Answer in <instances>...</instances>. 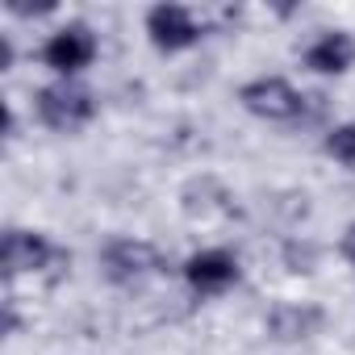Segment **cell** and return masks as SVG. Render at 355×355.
Returning a JSON list of instances; mask_svg holds the SVG:
<instances>
[{
  "label": "cell",
  "instance_id": "obj_6",
  "mask_svg": "<svg viewBox=\"0 0 355 355\" xmlns=\"http://www.w3.org/2000/svg\"><path fill=\"white\" fill-rule=\"evenodd\" d=\"M146 34H150V42L159 46V51H184V46H193L197 38H201V26L193 21V13L184 9V5H155L150 13H146Z\"/></svg>",
  "mask_w": 355,
  "mask_h": 355
},
{
  "label": "cell",
  "instance_id": "obj_3",
  "mask_svg": "<svg viewBox=\"0 0 355 355\" xmlns=\"http://www.w3.org/2000/svg\"><path fill=\"white\" fill-rule=\"evenodd\" d=\"M163 272V255L142 239H113L105 247V276L113 284H142L146 276Z\"/></svg>",
  "mask_w": 355,
  "mask_h": 355
},
{
  "label": "cell",
  "instance_id": "obj_2",
  "mask_svg": "<svg viewBox=\"0 0 355 355\" xmlns=\"http://www.w3.org/2000/svg\"><path fill=\"white\" fill-rule=\"evenodd\" d=\"M239 101H243V109H247V113L268 117V121H293V117H301V113H305V96H301L288 80H280V76L251 80V84L239 92Z\"/></svg>",
  "mask_w": 355,
  "mask_h": 355
},
{
  "label": "cell",
  "instance_id": "obj_5",
  "mask_svg": "<svg viewBox=\"0 0 355 355\" xmlns=\"http://www.w3.org/2000/svg\"><path fill=\"white\" fill-rule=\"evenodd\" d=\"M63 255L55 251V243L46 234H30V230H9L5 247H0V263L5 276H21V272H42L51 263H59Z\"/></svg>",
  "mask_w": 355,
  "mask_h": 355
},
{
  "label": "cell",
  "instance_id": "obj_11",
  "mask_svg": "<svg viewBox=\"0 0 355 355\" xmlns=\"http://www.w3.org/2000/svg\"><path fill=\"white\" fill-rule=\"evenodd\" d=\"M288 263H293V272H309V263H313V247H288Z\"/></svg>",
  "mask_w": 355,
  "mask_h": 355
},
{
  "label": "cell",
  "instance_id": "obj_9",
  "mask_svg": "<svg viewBox=\"0 0 355 355\" xmlns=\"http://www.w3.org/2000/svg\"><path fill=\"white\" fill-rule=\"evenodd\" d=\"M351 59H355V42H351L347 34H338V30H326V34L305 51V63H309L313 71H322V76H338V71H347Z\"/></svg>",
  "mask_w": 355,
  "mask_h": 355
},
{
  "label": "cell",
  "instance_id": "obj_7",
  "mask_svg": "<svg viewBox=\"0 0 355 355\" xmlns=\"http://www.w3.org/2000/svg\"><path fill=\"white\" fill-rule=\"evenodd\" d=\"M184 276L197 293H226L239 280V259L230 251H197L184 263Z\"/></svg>",
  "mask_w": 355,
  "mask_h": 355
},
{
  "label": "cell",
  "instance_id": "obj_8",
  "mask_svg": "<svg viewBox=\"0 0 355 355\" xmlns=\"http://www.w3.org/2000/svg\"><path fill=\"white\" fill-rule=\"evenodd\" d=\"M322 326V309L318 305H297V301H284L268 313V330L272 338L280 343H297V338H309L313 330Z\"/></svg>",
  "mask_w": 355,
  "mask_h": 355
},
{
  "label": "cell",
  "instance_id": "obj_4",
  "mask_svg": "<svg viewBox=\"0 0 355 355\" xmlns=\"http://www.w3.org/2000/svg\"><path fill=\"white\" fill-rule=\"evenodd\" d=\"M42 59L59 76H76V71H84L96 59V38H92V30L84 21H71V26L51 34V42L42 46Z\"/></svg>",
  "mask_w": 355,
  "mask_h": 355
},
{
  "label": "cell",
  "instance_id": "obj_10",
  "mask_svg": "<svg viewBox=\"0 0 355 355\" xmlns=\"http://www.w3.org/2000/svg\"><path fill=\"white\" fill-rule=\"evenodd\" d=\"M326 150H330L338 163L355 167V125H351V121H347V125H334V130L326 134Z\"/></svg>",
  "mask_w": 355,
  "mask_h": 355
},
{
  "label": "cell",
  "instance_id": "obj_12",
  "mask_svg": "<svg viewBox=\"0 0 355 355\" xmlns=\"http://www.w3.org/2000/svg\"><path fill=\"white\" fill-rule=\"evenodd\" d=\"M343 259H347V263H355V222L343 230Z\"/></svg>",
  "mask_w": 355,
  "mask_h": 355
},
{
  "label": "cell",
  "instance_id": "obj_1",
  "mask_svg": "<svg viewBox=\"0 0 355 355\" xmlns=\"http://www.w3.org/2000/svg\"><path fill=\"white\" fill-rule=\"evenodd\" d=\"M92 113H96L92 92L80 88V84H71V80L51 84V88L38 92V117H42V125H51V130H59V134H71V130L88 125Z\"/></svg>",
  "mask_w": 355,
  "mask_h": 355
}]
</instances>
